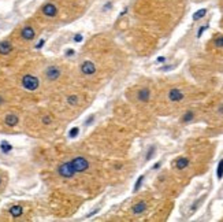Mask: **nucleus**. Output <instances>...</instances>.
I'll list each match as a JSON object with an SVG mask.
<instances>
[{
	"label": "nucleus",
	"mask_w": 223,
	"mask_h": 222,
	"mask_svg": "<svg viewBox=\"0 0 223 222\" xmlns=\"http://www.w3.org/2000/svg\"><path fill=\"white\" fill-rule=\"evenodd\" d=\"M40 85V81H38V78L34 77V76H31V74H26V76H23L22 77V86L26 89V91H36L37 88Z\"/></svg>",
	"instance_id": "f257e3e1"
},
{
	"label": "nucleus",
	"mask_w": 223,
	"mask_h": 222,
	"mask_svg": "<svg viewBox=\"0 0 223 222\" xmlns=\"http://www.w3.org/2000/svg\"><path fill=\"white\" fill-rule=\"evenodd\" d=\"M58 173H59V176L63 177V178H73V177L75 176L77 172L73 167L71 162H64V163H62L58 167Z\"/></svg>",
	"instance_id": "f03ea898"
},
{
	"label": "nucleus",
	"mask_w": 223,
	"mask_h": 222,
	"mask_svg": "<svg viewBox=\"0 0 223 222\" xmlns=\"http://www.w3.org/2000/svg\"><path fill=\"white\" fill-rule=\"evenodd\" d=\"M73 165V167H74V170H75L77 173H82L85 172V170H88V167H89V162H88V159L82 158V156H77V158H74L73 160H70Z\"/></svg>",
	"instance_id": "7ed1b4c3"
},
{
	"label": "nucleus",
	"mask_w": 223,
	"mask_h": 222,
	"mask_svg": "<svg viewBox=\"0 0 223 222\" xmlns=\"http://www.w3.org/2000/svg\"><path fill=\"white\" fill-rule=\"evenodd\" d=\"M170 102H174V103H178V102H182L185 99V93H183L181 89L178 88H173L168 91V95H167Z\"/></svg>",
	"instance_id": "20e7f679"
},
{
	"label": "nucleus",
	"mask_w": 223,
	"mask_h": 222,
	"mask_svg": "<svg viewBox=\"0 0 223 222\" xmlns=\"http://www.w3.org/2000/svg\"><path fill=\"white\" fill-rule=\"evenodd\" d=\"M81 71H82V74H85V76H93L94 73H96V66H94L93 62L85 60L84 63L81 64Z\"/></svg>",
	"instance_id": "39448f33"
},
{
	"label": "nucleus",
	"mask_w": 223,
	"mask_h": 222,
	"mask_svg": "<svg viewBox=\"0 0 223 222\" xmlns=\"http://www.w3.org/2000/svg\"><path fill=\"white\" fill-rule=\"evenodd\" d=\"M45 77L48 78L49 81H55L60 77V70L56 66H49L47 70H45Z\"/></svg>",
	"instance_id": "423d86ee"
},
{
	"label": "nucleus",
	"mask_w": 223,
	"mask_h": 222,
	"mask_svg": "<svg viewBox=\"0 0 223 222\" xmlns=\"http://www.w3.org/2000/svg\"><path fill=\"white\" fill-rule=\"evenodd\" d=\"M43 14L45 17H49V18H54L58 15V7L52 3H47V4L43 7Z\"/></svg>",
	"instance_id": "0eeeda50"
},
{
	"label": "nucleus",
	"mask_w": 223,
	"mask_h": 222,
	"mask_svg": "<svg viewBox=\"0 0 223 222\" xmlns=\"http://www.w3.org/2000/svg\"><path fill=\"white\" fill-rule=\"evenodd\" d=\"M137 99L140 102H143V103L149 102V99H151V91L148 88H141L138 91V93H137Z\"/></svg>",
	"instance_id": "6e6552de"
},
{
	"label": "nucleus",
	"mask_w": 223,
	"mask_h": 222,
	"mask_svg": "<svg viewBox=\"0 0 223 222\" xmlns=\"http://www.w3.org/2000/svg\"><path fill=\"white\" fill-rule=\"evenodd\" d=\"M21 34H22V39H25V40H33L34 36H36V32H34V29L31 26H25L22 29Z\"/></svg>",
	"instance_id": "1a4fd4ad"
},
{
	"label": "nucleus",
	"mask_w": 223,
	"mask_h": 222,
	"mask_svg": "<svg viewBox=\"0 0 223 222\" xmlns=\"http://www.w3.org/2000/svg\"><path fill=\"white\" fill-rule=\"evenodd\" d=\"M18 117L17 115H14V114H8V115H6V118H4V122H6V125L7 126H10V127H14V126H17L18 125Z\"/></svg>",
	"instance_id": "9d476101"
},
{
	"label": "nucleus",
	"mask_w": 223,
	"mask_h": 222,
	"mask_svg": "<svg viewBox=\"0 0 223 222\" xmlns=\"http://www.w3.org/2000/svg\"><path fill=\"white\" fill-rule=\"evenodd\" d=\"M11 51H13V46L10 41H0V54L8 55Z\"/></svg>",
	"instance_id": "9b49d317"
},
{
	"label": "nucleus",
	"mask_w": 223,
	"mask_h": 222,
	"mask_svg": "<svg viewBox=\"0 0 223 222\" xmlns=\"http://www.w3.org/2000/svg\"><path fill=\"white\" fill-rule=\"evenodd\" d=\"M189 166V159L182 156V158H178L175 160V167L178 169V170H183V169H186Z\"/></svg>",
	"instance_id": "f8f14e48"
},
{
	"label": "nucleus",
	"mask_w": 223,
	"mask_h": 222,
	"mask_svg": "<svg viewBox=\"0 0 223 222\" xmlns=\"http://www.w3.org/2000/svg\"><path fill=\"white\" fill-rule=\"evenodd\" d=\"M145 210H147V203H145V202H138L137 204H134L133 206V213L136 214V215L143 214Z\"/></svg>",
	"instance_id": "ddd939ff"
},
{
	"label": "nucleus",
	"mask_w": 223,
	"mask_h": 222,
	"mask_svg": "<svg viewBox=\"0 0 223 222\" xmlns=\"http://www.w3.org/2000/svg\"><path fill=\"white\" fill-rule=\"evenodd\" d=\"M193 119H194V113H193L192 110H189V111H186V113L182 115L181 122L182 123H189V122H192Z\"/></svg>",
	"instance_id": "4468645a"
},
{
	"label": "nucleus",
	"mask_w": 223,
	"mask_h": 222,
	"mask_svg": "<svg viewBox=\"0 0 223 222\" xmlns=\"http://www.w3.org/2000/svg\"><path fill=\"white\" fill-rule=\"evenodd\" d=\"M22 213H23V209L21 207V206H13V207L10 209V214H11L14 218L21 217V215H22Z\"/></svg>",
	"instance_id": "2eb2a0df"
},
{
	"label": "nucleus",
	"mask_w": 223,
	"mask_h": 222,
	"mask_svg": "<svg viewBox=\"0 0 223 222\" xmlns=\"http://www.w3.org/2000/svg\"><path fill=\"white\" fill-rule=\"evenodd\" d=\"M205 14H207V8L199 10L197 13L193 14V21H199V19H201L203 17H205Z\"/></svg>",
	"instance_id": "dca6fc26"
},
{
	"label": "nucleus",
	"mask_w": 223,
	"mask_h": 222,
	"mask_svg": "<svg viewBox=\"0 0 223 222\" xmlns=\"http://www.w3.org/2000/svg\"><path fill=\"white\" fill-rule=\"evenodd\" d=\"M0 148H1V151H3L4 154H8L10 151L13 150V145L8 144L7 141H1V144H0Z\"/></svg>",
	"instance_id": "f3484780"
},
{
	"label": "nucleus",
	"mask_w": 223,
	"mask_h": 222,
	"mask_svg": "<svg viewBox=\"0 0 223 222\" xmlns=\"http://www.w3.org/2000/svg\"><path fill=\"white\" fill-rule=\"evenodd\" d=\"M216 177H218V180H222L223 178V159L219 160L218 169H216Z\"/></svg>",
	"instance_id": "a211bd4d"
},
{
	"label": "nucleus",
	"mask_w": 223,
	"mask_h": 222,
	"mask_svg": "<svg viewBox=\"0 0 223 222\" xmlns=\"http://www.w3.org/2000/svg\"><path fill=\"white\" fill-rule=\"evenodd\" d=\"M67 103L70 106H75L77 103H78V97H77L75 95H70L67 97Z\"/></svg>",
	"instance_id": "6ab92c4d"
},
{
	"label": "nucleus",
	"mask_w": 223,
	"mask_h": 222,
	"mask_svg": "<svg viewBox=\"0 0 223 222\" xmlns=\"http://www.w3.org/2000/svg\"><path fill=\"white\" fill-rule=\"evenodd\" d=\"M144 178H145V177L144 176H140L138 177V180H137V181H136V185H134V192H137V190L140 189V188H141V185H143V181H144Z\"/></svg>",
	"instance_id": "aec40b11"
},
{
	"label": "nucleus",
	"mask_w": 223,
	"mask_h": 222,
	"mask_svg": "<svg viewBox=\"0 0 223 222\" xmlns=\"http://www.w3.org/2000/svg\"><path fill=\"white\" fill-rule=\"evenodd\" d=\"M155 150H156V147H155V145H152L151 148L148 150V154H147V156H145V160H151L152 156L155 155Z\"/></svg>",
	"instance_id": "412c9836"
},
{
	"label": "nucleus",
	"mask_w": 223,
	"mask_h": 222,
	"mask_svg": "<svg viewBox=\"0 0 223 222\" xmlns=\"http://www.w3.org/2000/svg\"><path fill=\"white\" fill-rule=\"evenodd\" d=\"M214 44H215V47H218V48H223V36L216 37L214 40Z\"/></svg>",
	"instance_id": "4be33fe9"
},
{
	"label": "nucleus",
	"mask_w": 223,
	"mask_h": 222,
	"mask_svg": "<svg viewBox=\"0 0 223 222\" xmlns=\"http://www.w3.org/2000/svg\"><path fill=\"white\" fill-rule=\"evenodd\" d=\"M78 133H80V129L78 127H73L71 130L69 132V137H71V139H75L78 136Z\"/></svg>",
	"instance_id": "5701e85b"
},
{
	"label": "nucleus",
	"mask_w": 223,
	"mask_h": 222,
	"mask_svg": "<svg viewBox=\"0 0 223 222\" xmlns=\"http://www.w3.org/2000/svg\"><path fill=\"white\" fill-rule=\"evenodd\" d=\"M207 29H208V25H204V26H201L200 29H199V32H197V39H200V37L203 36V33H204Z\"/></svg>",
	"instance_id": "b1692460"
},
{
	"label": "nucleus",
	"mask_w": 223,
	"mask_h": 222,
	"mask_svg": "<svg viewBox=\"0 0 223 222\" xmlns=\"http://www.w3.org/2000/svg\"><path fill=\"white\" fill-rule=\"evenodd\" d=\"M82 40V34H75L74 36V43H80Z\"/></svg>",
	"instance_id": "393cba45"
},
{
	"label": "nucleus",
	"mask_w": 223,
	"mask_h": 222,
	"mask_svg": "<svg viewBox=\"0 0 223 222\" xmlns=\"http://www.w3.org/2000/svg\"><path fill=\"white\" fill-rule=\"evenodd\" d=\"M43 123L49 125V123H51V117H44V118H43Z\"/></svg>",
	"instance_id": "a878e982"
},
{
	"label": "nucleus",
	"mask_w": 223,
	"mask_h": 222,
	"mask_svg": "<svg viewBox=\"0 0 223 222\" xmlns=\"http://www.w3.org/2000/svg\"><path fill=\"white\" fill-rule=\"evenodd\" d=\"M44 43H45V40H40V41H38V44H37V46H36V48H37V50H40L41 47L44 46Z\"/></svg>",
	"instance_id": "bb28decb"
},
{
	"label": "nucleus",
	"mask_w": 223,
	"mask_h": 222,
	"mask_svg": "<svg viewBox=\"0 0 223 222\" xmlns=\"http://www.w3.org/2000/svg\"><path fill=\"white\" fill-rule=\"evenodd\" d=\"M93 119H94V115H90V117L88 118V119H86V122H85V125H89V123L92 122Z\"/></svg>",
	"instance_id": "cd10ccee"
},
{
	"label": "nucleus",
	"mask_w": 223,
	"mask_h": 222,
	"mask_svg": "<svg viewBox=\"0 0 223 222\" xmlns=\"http://www.w3.org/2000/svg\"><path fill=\"white\" fill-rule=\"evenodd\" d=\"M66 55H67V56H73V55H74V50H67L66 51Z\"/></svg>",
	"instance_id": "c85d7f7f"
},
{
	"label": "nucleus",
	"mask_w": 223,
	"mask_h": 222,
	"mask_svg": "<svg viewBox=\"0 0 223 222\" xmlns=\"http://www.w3.org/2000/svg\"><path fill=\"white\" fill-rule=\"evenodd\" d=\"M157 62H159V63H164L166 58H164V56H159V58H157Z\"/></svg>",
	"instance_id": "c756f323"
},
{
	"label": "nucleus",
	"mask_w": 223,
	"mask_h": 222,
	"mask_svg": "<svg viewBox=\"0 0 223 222\" xmlns=\"http://www.w3.org/2000/svg\"><path fill=\"white\" fill-rule=\"evenodd\" d=\"M160 166H161V163H160V162H157V163L155 165V166H153V170H156V169H159V167H160Z\"/></svg>",
	"instance_id": "7c9ffc66"
},
{
	"label": "nucleus",
	"mask_w": 223,
	"mask_h": 222,
	"mask_svg": "<svg viewBox=\"0 0 223 222\" xmlns=\"http://www.w3.org/2000/svg\"><path fill=\"white\" fill-rule=\"evenodd\" d=\"M218 113L223 114V104H222V106H219V109H218Z\"/></svg>",
	"instance_id": "2f4dec72"
},
{
	"label": "nucleus",
	"mask_w": 223,
	"mask_h": 222,
	"mask_svg": "<svg viewBox=\"0 0 223 222\" xmlns=\"http://www.w3.org/2000/svg\"><path fill=\"white\" fill-rule=\"evenodd\" d=\"M1 103H3V97L0 96V104H1Z\"/></svg>",
	"instance_id": "473e14b6"
},
{
	"label": "nucleus",
	"mask_w": 223,
	"mask_h": 222,
	"mask_svg": "<svg viewBox=\"0 0 223 222\" xmlns=\"http://www.w3.org/2000/svg\"><path fill=\"white\" fill-rule=\"evenodd\" d=\"M0 184H1V178H0Z\"/></svg>",
	"instance_id": "72a5a7b5"
}]
</instances>
